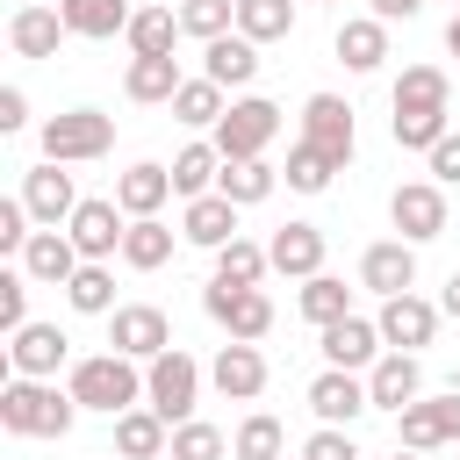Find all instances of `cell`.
<instances>
[{
  "instance_id": "1",
  "label": "cell",
  "mask_w": 460,
  "mask_h": 460,
  "mask_svg": "<svg viewBox=\"0 0 460 460\" xmlns=\"http://www.w3.org/2000/svg\"><path fill=\"white\" fill-rule=\"evenodd\" d=\"M72 417H79V402H72V388H58V381H7L0 388V424L14 431V438H65L72 431Z\"/></svg>"
},
{
  "instance_id": "2",
  "label": "cell",
  "mask_w": 460,
  "mask_h": 460,
  "mask_svg": "<svg viewBox=\"0 0 460 460\" xmlns=\"http://www.w3.org/2000/svg\"><path fill=\"white\" fill-rule=\"evenodd\" d=\"M72 402L79 410H101V417H122V410H137L144 402V374H137V359H122V352H86V359H72Z\"/></svg>"
},
{
  "instance_id": "3",
  "label": "cell",
  "mask_w": 460,
  "mask_h": 460,
  "mask_svg": "<svg viewBox=\"0 0 460 460\" xmlns=\"http://www.w3.org/2000/svg\"><path fill=\"white\" fill-rule=\"evenodd\" d=\"M280 137V108L266 101V93H244V101H230L223 108V122H216V151L230 158V165H244V158H266V144Z\"/></svg>"
},
{
  "instance_id": "4",
  "label": "cell",
  "mask_w": 460,
  "mask_h": 460,
  "mask_svg": "<svg viewBox=\"0 0 460 460\" xmlns=\"http://www.w3.org/2000/svg\"><path fill=\"white\" fill-rule=\"evenodd\" d=\"M108 144H115V115H101V108H65V115L43 122V158L50 165H86Z\"/></svg>"
},
{
  "instance_id": "5",
  "label": "cell",
  "mask_w": 460,
  "mask_h": 460,
  "mask_svg": "<svg viewBox=\"0 0 460 460\" xmlns=\"http://www.w3.org/2000/svg\"><path fill=\"white\" fill-rule=\"evenodd\" d=\"M194 395H201V367H194V352H158L151 367H144V402L165 417V424H187L194 417Z\"/></svg>"
},
{
  "instance_id": "6",
  "label": "cell",
  "mask_w": 460,
  "mask_h": 460,
  "mask_svg": "<svg viewBox=\"0 0 460 460\" xmlns=\"http://www.w3.org/2000/svg\"><path fill=\"white\" fill-rule=\"evenodd\" d=\"M201 309L237 338V345H259L266 331H273V302L259 295V288H230V280H208L201 288Z\"/></svg>"
},
{
  "instance_id": "7",
  "label": "cell",
  "mask_w": 460,
  "mask_h": 460,
  "mask_svg": "<svg viewBox=\"0 0 460 460\" xmlns=\"http://www.w3.org/2000/svg\"><path fill=\"white\" fill-rule=\"evenodd\" d=\"M388 223L402 230V244L446 237V187H438V180H402V187L388 194Z\"/></svg>"
},
{
  "instance_id": "8",
  "label": "cell",
  "mask_w": 460,
  "mask_h": 460,
  "mask_svg": "<svg viewBox=\"0 0 460 460\" xmlns=\"http://www.w3.org/2000/svg\"><path fill=\"white\" fill-rule=\"evenodd\" d=\"M108 345L122 352V359H158V352H172V323H165V309H151V302H122L115 316H108Z\"/></svg>"
},
{
  "instance_id": "9",
  "label": "cell",
  "mask_w": 460,
  "mask_h": 460,
  "mask_svg": "<svg viewBox=\"0 0 460 460\" xmlns=\"http://www.w3.org/2000/svg\"><path fill=\"white\" fill-rule=\"evenodd\" d=\"M302 144H316L331 165H352V144H359L352 108H345L338 93H309V101H302Z\"/></svg>"
},
{
  "instance_id": "10",
  "label": "cell",
  "mask_w": 460,
  "mask_h": 460,
  "mask_svg": "<svg viewBox=\"0 0 460 460\" xmlns=\"http://www.w3.org/2000/svg\"><path fill=\"white\" fill-rule=\"evenodd\" d=\"M65 359H72V338H65L58 323H22V331L7 338V367H14L22 381H58Z\"/></svg>"
},
{
  "instance_id": "11",
  "label": "cell",
  "mask_w": 460,
  "mask_h": 460,
  "mask_svg": "<svg viewBox=\"0 0 460 460\" xmlns=\"http://www.w3.org/2000/svg\"><path fill=\"white\" fill-rule=\"evenodd\" d=\"M65 237L79 244V259H115L122 252V237H129V223H122V201H79L72 208V223H65Z\"/></svg>"
},
{
  "instance_id": "12",
  "label": "cell",
  "mask_w": 460,
  "mask_h": 460,
  "mask_svg": "<svg viewBox=\"0 0 460 460\" xmlns=\"http://www.w3.org/2000/svg\"><path fill=\"white\" fill-rule=\"evenodd\" d=\"M395 424H402V453H431V446H453V438H460V395H431V402H410Z\"/></svg>"
},
{
  "instance_id": "13",
  "label": "cell",
  "mask_w": 460,
  "mask_h": 460,
  "mask_svg": "<svg viewBox=\"0 0 460 460\" xmlns=\"http://www.w3.org/2000/svg\"><path fill=\"white\" fill-rule=\"evenodd\" d=\"M22 201H29V216L43 223V230H58V223H72V208H79V194H72V172L65 165H36V172H22Z\"/></svg>"
},
{
  "instance_id": "14",
  "label": "cell",
  "mask_w": 460,
  "mask_h": 460,
  "mask_svg": "<svg viewBox=\"0 0 460 460\" xmlns=\"http://www.w3.org/2000/svg\"><path fill=\"white\" fill-rule=\"evenodd\" d=\"M359 280L388 302V295H410L417 288V244H402V237H388V244H367L359 252Z\"/></svg>"
},
{
  "instance_id": "15",
  "label": "cell",
  "mask_w": 460,
  "mask_h": 460,
  "mask_svg": "<svg viewBox=\"0 0 460 460\" xmlns=\"http://www.w3.org/2000/svg\"><path fill=\"white\" fill-rule=\"evenodd\" d=\"M374 323H381V345H395V352H417V345H431V331H438V309H431L424 295H388Z\"/></svg>"
},
{
  "instance_id": "16",
  "label": "cell",
  "mask_w": 460,
  "mask_h": 460,
  "mask_svg": "<svg viewBox=\"0 0 460 460\" xmlns=\"http://www.w3.org/2000/svg\"><path fill=\"white\" fill-rule=\"evenodd\" d=\"M266 259H273V273H288V280H316V273H323V230H316V223H280L273 244H266Z\"/></svg>"
},
{
  "instance_id": "17",
  "label": "cell",
  "mask_w": 460,
  "mask_h": 460,
  "mask_svg": "<svg viewBox=\"0 0 460 460\" xmlns=\"http://www.w3.org/2000/svg\"><path fill=\"white\" fill-rule=\"evenodd\" d=\"M309 410H316L323 424H338V431H345L359 410H374V395H367V381H352L345 367H323V374L309 381Z\"/></svg>"
},
{
  "instance_id": "18",
  "label": "cell",
  "mask_w": 460,
  "mask_h": 460,
  "mask_svg": "<svg viewBox=\"0 0 460 460\" xmlns=\"http://www.w3.org/2000/svg\"><path fill=\"white\" fill-rule=\"evenodd\" d=\"M417 388H424V367H417V352H388V359H374V374H367V395H374V410H410L417 402Z\"/></svg>"
},
{
  "instance_id": "19",
  "label": "cell",
  "mask_w": 460,
  "mask_h": 460,
  "mask_svg": "<svg viewBox=\"0 0 460 460\" xmlns=\"http://www.w3.org/2000/svg\"><path fill=\"white\" fill-rule=\"evenodd\" d=\"M58 36H72V29H65V14H58V7H43V0L14 7V22H7L14 58H58Z\"/></svg>"
},
{
  "instance_id": "20",
  "label": "cell",
  "mask_w": 460,
  "mask_h": 460,
  "mask_svg": "<svg viewBox=\"0 0 460 460\" xmlns=\"http://www.w3.org/2000/svg\"><path fill=\"white\" fill-rule=\"evenodd\" d=\"M201 79H216L223 93H230V86H252V79H259V43H252V36H237V29H230V36H216V43L201 50Z\"/></svg>"
},
{
  "instance_id": "21",
  "label": "cell",
  "mask_w": 460,
  "mask_h": 460,
  "mask_svg": "<svg viewBox=\"0 0 460 460\" xmlns=\"http://www.w3.org/2000/svg\"><path fill=\"white\" fill-rule=\"evenodd\" d=\"M79 266H86V259H79V244H72L65 230H36L29 252H22V273H29V280H50V288H72Z\"/></svg>"
},
{
  "instance_id": "22",
  "label": "cell",
  "mask_w": 460,
  "mask_h": 460,
  "mask_svg": "<svg viewBox=\"0 0 460 460\" xmlns=\"http://www.w3.org/2000/svg\"><path fill=\"white\" fill-rule=\"evenodd\" d=\"M208 381H216V388H223L230 402H252V395L266 388V352H259V345H237V338H230V345L216 352Z\"/></svg>"
},
{
  "instance_id": "23",
  "label": "cell",
  "mask_w": 460,
  "mask_h": 460,
  "mask_svg": "<svg viewBox=\"0 0 460 460\" xmlns=\"http://www.w3.org/2000/svg\"><path fill=\"white\" fill-rule=\"evenodd\" d=\"M115 453H122V460H158V453H172V424H165L151 402H137V410L115 417Z\"/></svg>"
},
{
  "instance_id": "24",
  "label": "cell",
  "mask_w": 460,
  "mask_h": 460,
  "mask_svg": "<svg viewBox=\"0 0 460 460\" xmlns=\"http://www.w3.org/2000/svg\"><path fill=\"white\" fill-rule=\"evenodd\" d=\"M180 237H187V244H201V252H223V244L237 237V201H223V194H201V201H187V216H180Z\"/></svg>"
},
{
  "instance_id": "25",
  "label": "cell",
  "mask_w": 460,
  "mask_h": 460,
  "mask_svg": "<svg viewBox=\"0 0 460 460\" xmlns=\"http://www.w3.org/2000/svg\"><path fill=\"white\" fill-rule=\"evenodd\" d=\"M316 345H323V359H331V367H345V374H352V367H374V352H381V323H367V316H338Z\"/></svg>"
},
{
  "instance_id": "26",
  "label": "cell",
  "mask_w": 460,
  "mask_h": 460,
  "mask_svg": "<svg viewBox=\"0 0 460 460\" xmlns=\"http://www.w3.org/2000/svg\"><path fill=\"white\" fill-rule=\"evenodd\" d=\"M381 58H388V22H374V14L338 22V65L345 72H381Z\"/></svg>"
},
{
  "instance_id": "27",
  "label": "cell",
  "mask_w": 460,
  "mask_h": 460,
  "mask_svg": "<svg viewBox=\"0 0 460 460\" xmlns=\"http://www.w3.org/2000/svg\"><path fill=\"white\" fill-rule=\"evenodd\" d=\"M165 194H172V165H129V172L115 180V201H122L129 223H137V216H158Z\"/></svg>"
},
{
  "instance_id": "28",
  "label": "cell",
  "mask_w": 460,
  "mask_h": 460,
  "mask_svg": "<svg viewBox=\"0 0 460 460\" xmlns=\"http://www.w3.org/2000/svg\"><path fill=\"white\" fill-rule=\"evenodd\" d=\"M180 86H187V79H180V58H129V72H122V93H129V101H144V108H151V101H165V108H172V93H180Z\"/></svg>"
},
{
  "instance_id": "29",
  "label": "cell",
  "mask_w": 460,
  "mask_h": 460,
  "mask_svg": "<svg viewBox=\"0 0 460 460\" xmlns=\"http://www.w3.org/2000/svg\"><path fill=\"white\" fill-rule=\"evenodd\" d=\"M58 14H65L72 36H93V43L101 36H129V22H137L122 0H58Z\"/></svg>"
},
{
  "instance_id": "30",
  "label": "cell",
  "mask_w": 460,
  "mask_h": 460,
  "mask_svg": "<svg viewBox=\"0 0 460 460\" xmlns=\"http://www.w3.org/2000/svg\"><path fill=\"white\" fill-rule=\"evenodd\" d=\"M395 115H446V72H438V65H402V79H395Z\"/></svg>"
},
{
  "instance_id": "31",
  "label": "cell",
  "mask_w": 460,
  "mask_h": 460,
  "mask_svg": "<svg viewBox=\"0 0 460 460\" xmlns=\"http://www.w3.org/2000/svg\"><path fill=\"white\" fill-rule=\"evenodd\" d=\"M216 180H223V151H216V144H187V151L172 158V194L201 201V194H216Z\"/></svg>"
},
{
  "instance_id": "32",
  "label": "cell",
  "mask_w": 460,
  "mask_h": 460,
  "mask_svg": "<svg viewBox=\"0 0 460 460\" xmlns=\"http://www.w3.org/2000/svg\"><path fill=\"white\" fill-rule=\"evenodd\" d=\"M273 187H280V172H273L266 158H244V165H230V158H223V180H216V194H223V201H237V208H259Z\"/></svg>"
},
{
  "instance_id": "33",
  "label": "cell",
  "mask_w": 460,
  "mask_h": 460,
  "mask_svg": "<svg viewBox=\"0 0 460 460\" xmlns=\"http://www.w3.org/2000/svg\"><path fill=\"white\" fill-rule=\"evenodd\" d=\"M180 36H187V29H180L172 7H137V22H129V50H137V58H172Z\"/></svg>"
},
{
  "instance_id": "34",
  "label": "cell",
  "mask_w": 460,
  "mask_h": 460,
  "mask_svg": "<svg viewBox=\"0 0 460 460\" xmlns=\"http://www.w3.org/2000/svg\"><path fill=\"white\" fill-rule=\"evenodd\" d=\"M172 259V230L158 223V216H137L129 223V237H122V266H137V273H158Z\"/></svg>"
},
{
  "instance_id": "35",
  "label": "cell",
  "mask_w": 460,
  "mask_h": 460,
  "mask_svg": "<svg viewBox=\"0 0 460 460\" xmlns=\"http://www.w3.org/2000/svg\"><path fill=\"white\" fill-rule=\"evenodd\" d=\"M237 36H252V43L295 36V0H237Z\"/></svg>"
},
{
  "instance_id": "36",
  "label": "cell",
  "mask_w": 460,
  "mask_h": 460,
  "mask_svg": "<svg viewBox=\"0 0 460 460\" xmlns=\"http://www.w3.org/2000/svg\"><path fill=\"white\" fill-rule=\"evenodd\" d=\"M273 273V259H266V244H252V237H230L223 252H216V280H230V288H259Z\"/></svg>"
},
{
  "instance_id": "37",
  "label": "cell",
  "mask_w": 460,
  "mask_h": 460,
  "mask_svg": "<svg viewBox=\"0 0 460 460\" xmlns=\"http://www.w3.org/2000/svg\"><path fill=\"white\" fill-rule=\"evenodd\" d=\"M65 302H72L79 316H115V273H108L101 259H86V266L72 273V288H65Z\"/></svg>"
},
{
  "instance_id": "38",
  "label": "cell",
  "mask_w": 460,
  "mask_h": 460,
  "mask_svg": "<svg viewBox=\"0 0 460 460\" xmlns=\"http://www.w3.org/2000/svg\"><path fill=\"white\" fill-rule=\"evenodd\" d=\"M302 316H309L316 331H331L338 316H352V288H345V280H331V273L302 280Z\"/></svg>"
},
{
  "instance_id": "39",
  "label": "cell",
  "mask_w": 460,
  "mask_h": 460,
  "mask_svg": "<svg viewBox=\"0 0 460 460\" xmlns=\"http://www.w3.org/2000/svg\"><path fill=\"white\" fill-rule=\"evenodd\" d=\"M223 108H230V101H223V86H216V79H187V86L172 93V115H180L187 129H208V122H223Z\"/></svg>"
},
{
  "instance_id": "40",
  "label": "cell",
  "mask_w": 460,
  "mask_h": 460,
  "mask_svg": "<svg viewBox=\"0 0 460 460\" xmlns=\"http://www.w3.org/2000/svg\"><path fill=\"white\" fill-rule=\"evenodd\" d=\"M180 29L201 36V43H216V36L237 29V0H180Z\"/></svg>"
},
{
  "instance_id": "41",
  "label": "cell",
  "mask_w": 460,
  "mask_h": 460,
  "mask_svg": "<svg viewBox=\"0 0 460 460\" xmlns=\"http://www.w3.org/2000/svg\"><path fill=\"white\" fill-rule=\"evenodd\" d=\"M280 446H288V438H280V417H266V410H259V417H244V424H237V438H230V453H237V460H280Z\"/></svg>"
},
{
  "instance_id": "42",
  "label": "cell",
  "mask_w": 460,
  "mask_h": 460,
  "mask_svg": "<svg viewBox=\"0 0 460 460\" xmlns=\"http://www.w3.org/2000/svg\"><path fill=\"white\" fill-rule=\"evenodd\" d=\"M331 172H345V165H331L316 144H295V151H288V187H295V194H323Z\"/></svg>"
},
{
  "instance_id": "43",
  "label": "cell",
  "mask_w": 460,
  "mask_h": 460,
  "mask_svg": "<svg viewBox=\"0 0 460 460\" xmlns=\"http://www.w3.org/2000/svg\"><path fill=\"white\" fill-rule=\"evenodd\" d=\"M388 129H395V144H402V151H424V158L453 137V129H446V115H395Z\"/></svg>"
},
{
  "instance_id": "44",
  "label": "cell",
  "mask_w": 460,
  "mask_h": 460,
  "mask_svg": "<svg viewBox=\"0 0 460 460\" xmlns=\"http://www.w3.org/2000/svg\"><path fill=\"white\" fill-rule=\"evenodd\" d=\"M172 460H223V431H216V424H201V417L172 424Z\"/></svg>"
},
{
  "instance_id": "45",
  "label": "cell",
  "mask_w": 460,
  "mask_h": 460,
  "mask_svg": "<svg viewBox=\"0 0 460 460\" xmlns=\"http://www.w3.org/2000/svg\"><path fill=\"white\" fill-rule=\"evenodd\" d=\"M22 323H29V273L14 266V273H0V331L14 338Z\"/></svg>"
},
{
  "instance_id": "46",
  "label": "cell",
  "mask_w": 460,
  "mask_h": 460,
  "mask_svg": "<svg viewBox=\"0 0 460 460\" xmlns=\"http://www.w3.org/2000/svg\"><path fill=\"white\" fill-rule=\"evenodd\" d=\"M29 223H36V216H29V201H22V194H14V201H0V252H29V237H36Z\"/></svg>"
},
{
  "instance_id": "47",
  "label": "cell",
  "mask_w": 460,
  "mask_h": 460,
  "mask_svg": "<svg viewBox=\"0 0 460 460\" xmlns=\"http://www.w3.org/2000/svg\"><path fill=\"white\" fill-rule=\"evenodd\" d=\"M302 460H359V446H352V431H338V424H323L309 446H302Z\"/></svg>"
},
{
  "instance_id": "48",
  "label": "cell",
  "mask_w": 460,
  "mask_h": 460,
  "mask_svg": "<svg viewBox=\"0 0 460 460\" xmlns=\"http://www.w3.org/2000/svg\"><path fill=\"white\" fill-rule=\"evenodd\" d=\"M22 122H29V93L22 86H0V137H14Z\"/></svg>"
},
{
  "instance_id": "49",
  "label": "cell",
  "mask_w": 460,
  "mask_h": 460,
  "mask_svg": "<svg viewBox=\"0 0 460 460\" xmlns=\"http://www.w3.org/2000/svg\"><path fill=\"white\" fill-rule=\"evenodd\" d=\"M431 180H438V187H460V137H446V144L431 151Z\"/></svg>"
},
{
  "instance_id": "50",
  "label": "cell",
  "mask_w": 460,
  "mask_h": 460,
  "mask_svg": "<svg viewBox=\"0 0 460 460\" xmlns=\"http://www.w3.org/2000/svg\"><path fill=\"white\" fill-rule=\"evenodd\" d=\"M424 0H374V22H410Z\"/></svg>"
},
{
  "instance_id": "51",
  "label": "cell",
  "mask_w": 460,
  "mask_h": 460,
  "mask_svg": "<svg viewBox=\"0 0 460 460\" xmlns=\"http://www.w3.org/2000/svg\"><path fill=\"white\" fill-rule=\"evenodd\" d=\"M438 309H446V316H460V273L446 280V295H438Z\"/></svg>"
},
{
  "instance_id": "52",
  "label": "cell",
  "mask_w": 460,
  "mask_h": 460,
  "mask_svg": "<svg viewBox=\"0 0 460 460\" xmlns=\"http://www.w3.org/2000/svg\"><path fill=\"white\" fill-rule=\"evenodd\" d=\"M446 50H453V58H460V14H453V22H446Z\"/></svg>"
},
{
  "instance_id": "53",
  "label": "cell",
  "mask_w": 460,
  "mask_h": 460,
  "mask_svg": "<svg viewBox=\"0 0 460 460\" xmlns=\"http://www.w3.org/2000/svg\"><path fill=\"white\" fill-rule=\"evenodd\" d=\"M395 460H417V453H402V446H395Z\"/></svg>"
},
{
  "instance_id": "54",
  "label": "cell",
  "mask_w": 460,
  "mask_h": 460,
  "mask_svg": "<svg viewBox=\"0 0 460 460\" xmlns=\"http://www.w3.org/2000/svg\"><path fill=\"white\" fill-rule=\"evenodd\" d=\"M453 14H460V0H453Z\"/></svg>"
},
{
  "instance_id": "55",
  "label": "cell",
  "mask_w": 460,
  "mask_h": 460,
  "mask_svg": "<svg viewBox=\"0 0 460 460\" xmlns=\"http://www.w3.org/2000/svg\"><path fill=\"white\" fill-rule=\"evenodd\" d=\"M43 7H50V0H43Z\"/></svg>"
}]
</instances>
